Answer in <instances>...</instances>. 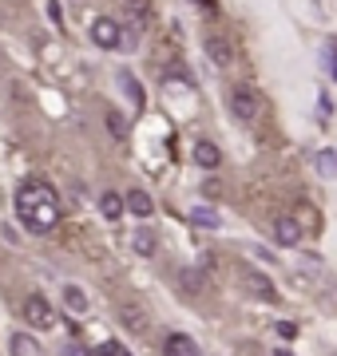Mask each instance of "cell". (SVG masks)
Returning <instances> with one entry per match:
<instances>
[{
    "label": "cell",
    "mask_w": 337,
    "mask_h": 356,
    "mask_svg": "<svg viewBox=\"0 0 337 356\" xmlns=\"http://www.w3.org/2000/svg\"><path fill=\"white\" fill-rule=\"evenodd\" d=\"M163 356H203V353H198L195 337H187V332H171L167 341H163Z\"/></svg>",
    "instance_id": "6"
},
{
    "label": "cell",
    "mask_w": 337,
    "mask_h": 356,
    "mask_svg": "<svg viewBox=\"0 0 337 356\" xmlns=\"http://www.w3.org/2000/svg\"><path fill=\"white\" fill-rule=\"evenodd\" d=\"M107 131H111L116 139H127V123H123V115L119 111H107Z\"/></svg>",
    "instance_id": "20"
},
{
    "label": "cell",
    "mask_w": 337,
    "mask_h": 356,
    "mask_svg": "<svg viewBox=\"0 0 337 356\" xmlns=\"http://www.w3.org/2000/svg\"><path fill=\"white\" fill-rule=\"evenodd\" d=\"M191 222H195V226H203V229H219V210H210V206H195V210H191Z\"/></svg>",
    "instance_id": "16"
},
{
    "label": "cell",
    "mask_w": 337,
    "mask_h": 356,
    "mask_svg": "<svg viewBox=\"0 0 337 356\" xmlns=\"http://www.w3.org/2000/svg\"><path fill=\"white\" fill-rule=\"evenodd\" d=\"M246 285H250V293H254V297H258V301H278V297H282V293L274 289V281L266 277V273H246Z\"/></svg>",
    "instance_id": "8"
},
{
    "label": "cell",
    "mask_w": 337,
    "mask_h": 356,
    "mask_svg": "<svg viewBox=\"0 0 337 356\" xmlns=\"http://www.w3.org/2000/svg\"><path fill=\"white\" fill-rule=\"evenodd\" d=\"M123 206H127L131 214H139V218H151V214H155V202H151V194H147V191L123 194Z\"/></svg>",
    "instance_id": "12"
},
{
    "label": "cell",
    "mask_w": 337,
    "mask_h": 356,
    "mask_svg": "<svg viewBox=\"0 0 337 356\" xmlns=\"http://www.w3.org/2000/svg\"><path fill=\"white\" fill-rule=\"evenodd\" d=\"M0 64H4V51H0Z\"/></svg>",
    "instance_id": "26"
},
{
    "label": "cell",
    "mask_w": 337,
    "mask_h": 356,
    "mask_svg": "<svg viewBox=\"0 0 337 356\" xmlns=\"http://www.w3.org/2000/svg\"><path fill=\"white\" fill-rule=\"evenodd\" d=\"M131 250L139 257H155V250H159L155 229H131Z\"/></svg>",
    "instance_id": "11"
},
{
    "label": "cell",
    "mask_w": 337,
    "mask_h": 356,
    "mask_svg": "<svg viewBox=\"0 0 337 356\" xmlns=\"http://www.w3.org/2000/svg\"><path fill=\"white\" fill-rule=\"evenodd\" d=\"M16 218L32 234H52L60 226V194L48 182H24L16 194Z\"/></svg>",
    "instance_id": "1"
},
{
    "label": "cell",
    "mask_w": 337,
    "mask_h": 356,
    "mask_svg": "<svg viewBox=\"0 0 337 356\" xmlns=\"http://www.w3.org/2000/svg\"><path fill=\"white\" fill-rule=\"evenodd\" d=\"M318 170H322L325 178H337V151H318Z\"/></svg>",
    "instance_id": "19"
},
{
    "label": "cell",
    "mask_w": 337,
    "mask_h": 356,
    "mask_svg": "<svg viewBox=\"0 0 337 356\" xmlns=\"http://www.w3.org/2000/svg\"><path fill=\"white\" fill-rule=\"evenodd\" d=\"M179 285L187 293H203L207 289V277H203V269H182L179 273Z\"/></svg>",
    "instance_id": "17"
},
{
    "label": "cell",
    "mask_w": 337,
    "mask_h": 356,
    "mask_svg": "<svg viewBox=\"0 0 337 356\" xmlns=\"http://www.w3.org/2000/svg\"><path fill=\"white\" fill-rule=\"evenodd\" d=\"M119 317H123V325H127L131 332H147V325H151V317H147V309H143L139 301H123V305H119Z\"/></svg>",
    "instance_id": "5"
},
{
    "label": "cell",
    "mask_w": 337,
    "mask_h": 356,
    "mask_svg": "<svg viewBox=\"0 0 337 356\" xmlns=\"http://www.w3.org/2000/svg\"><path fill=\"white\" fill-rule=\"evenodd\" d=\"M100 210H104V218H107V222H116V218L123 214V210H127V206H123V194L104 191V194H100Z\"/></svg>",
    "instance_id": "14"
},
{
    "label": "cell",
    "mask_w": 337,
    "mask_h": 356,
    "mask_svg": "<svg viewBox=\"0 0 337 356\" xmlns=\"http://www.w3.org/2000/svg\"><path fill=\"white\" fill-rule=\"evenodd\" d=\"M278 332H282L285 341H294V337H298V325H294V321H282V325H278Z\"/></svg>",
    "instance_id": "23"
},
{
    "label": "cell",
    "mask_w": 337,
    "mask_h": 356,
    "mask_svg": "<svg viewBox=\"0 0 337 356\" xmlns=\"http://www.w3.org/2000/svg\"><path fill=\"white\" fill-rule=\"evenodd\" d=\"M64 356H84V353H79V348H64Z\"/></svg>",
    "instance_id": "25"
},
{
    "label": "cell",
    "mask_w": 337,
    "mask_h": 356,
    "mask_svg": "<svg viewBox=\"0 0 337 356\" xmlns=\"http://www.w3.org/2000/svg\"><path fill=\"white\" fill-rule=\"evenodd\" d=\"M195 163L203 166V170H219V166H222V151L210 139H198L195 143Z\"/></svg>",
    "instance_id": "7"
},
{
    "label": "cell",
    "mask_w": 337,
    "mask_h": 356,
    "mask_svg": "<svg viewBox=\"0 0 337 356\" xmlns=\"http://www.w3.org/2000/svg\"><path fill=\"white\" fill-rule=\"evenodd\" d=\"M274 242L278 245H298L301 242V226L294 222V218H278V222H274Z\"/></svg>",
    "instance_id": "9"
},
{
    "label": "cell",
    "mask_w": 337,
    "mask_h": 356,
    "mask_svg": "<svg viewBox=\"0 0 337 356\" xmlns=\"http://www.w3.org/2000/svg\"><path fill=\"white\" fill-rule=\"evenodd\" d=\"M207 56H210L219 67H226V64L234 60V48L226 44V36H207Z\"/></svg>",
    "instance_id": "13"
},
{
    "label": "cell",
    "mask_w": 337,
    "mask_h": 356,
    "mask_svg": "<svg viewBox=\"0 0 337 356\" xmlns=\"http://www.w3.org/2000/svg\"><path fill=\"white\" fill-rule=\"evenodd\" d=\"M91 44L104 48V51L123 48V28H119L111 16H95V20H91Z\"/></svg>",
    "instance_id": "2"
},
{
    "label": "cell",
    "mask_w": 337,
    "mask_h": 356,
    "mask_svg": "<svg viewBox=\"0 0 337 356\" xmlns=\"http://www.w3.org/2000/svg\"><path fill=\"white\" fill-rule=\"evenodd\" d=\"M127 16H131V44H135V36L151 24V8H147V0H127Z\"/></svg>",
    "instance_id": "10"
},
{
    "label": "cell",
    "mask_w": 337,
    "mask_h": 356,
    "mask_svg": "<svg viewBox=\"0 0 337 356\" xmlns=\"http://www.w3.org/2000/svg\"><path fill=\"white\" fill-rule=\"evenodd\" d=\"M24 321H28V325H36L40 332H44V329H56V313H52V305H48L40 293L24 297Z\"/></svg>",
    "instance_id": "4"
},
{
    "label": "cell",
    "mask_w": 337,
    "mask_h": 356,
    "mask_svg": "<svg viewBox=\"0 0 337 356\" xmlns=\"http://www.w3.org/2000/svg\"><path fill=\"white\" fill-rule=\"evenodd\" d=\"M8 348H13V356H40L36 337H28V332H16L13 341H8Z\"/></svg>",
    "instance_id": "15"
},
{
    "label": "cell",
    "mask_w": 337,
    "mask_h": 356,
    "mask_svg": "<svg viewBox=\"0 0 337 356\" xmlns=\"http://www.w3.org/2000/svg\"><path fill=\"white\" fill-rule=\"evenodd\" d=\"M95 356H127V353H123L116 341H107V344H100V348H95Z\"/></svg>",
    "instance_id": "22"
},
{
    "label": "cell",
    "mask_w": 337,
    "mask_h": 356,
    "mask_svg": "<svg viewBox=\"0 0 337 356\" xmlns=\"http://www.w3.org/2000/svg\"><path fill=\"white\" fill-rule=\"evenodd\" d=\"M329 67H334V79H337V48L329 44Z\"/></svg>",
    "instance_id": "24"
},
{
    "label": "cell",
    "mask_w": 337,
    "mask_h": 356,
    "mask_svg": "<svg viewBox=\"0 0 337 356\" xmlns=\"http://www.w3.org/2000/svg\"><path fill=\"white\" fill-rule=\"evenodd\" d=\"M64 305L72 309V313H84V309H88V293L79 289V285H64Z\"/></svg>",
    "instance_id": "18"
},
{
    "label": "cell",
    "mask_w": 337,
    "mask_h": 356,
    "mask_svg": "<svg viewBox=\"0 0 337 356\" xmlns=\"http://www.w3.org/2000/svg\"><path fill=\"white\" fill-rule=\"evenodd\" d=\"M119 83H123V91H127V95H131L135 103H143V88H139V83H135L131 76H119Z\"/></svg>",
    "instance_id": "21"
},
{
    "label": "cell",
    "mask_w": 337,
    "mask_h": 356,
    "mask_svg": "<svg viewBox=\"0 0 337 356\" xmlns=\"http://www.w3.org/2000/svg\"><path fill=\"white\" fill-rule=\"evenodd\" d=\"M230 111H234L238 123H254L258 111H262V103H258V95H254L250 88H234L230 91Z\"/></svg>",
    "instance_id": "3"
}]
</instances>
